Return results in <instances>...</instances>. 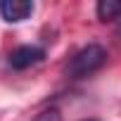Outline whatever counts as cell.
Returning <instances> with one entry per match:
<instances>
[{
  "instance_id": "obj_7",
  "label": "cell",
  "mask_w": 121,
  "mask_h": 121,
  "mask_svg": "<svg viewBox=\"0 0 121 121\" xmlns=\"http://www.w3.org/2000/svg\"><path fill=\"white\" fill-rule=\"evenodd\" d=\"M119 33H121V19H119Z\"/></svg>"
},
{
  "instance_id": "obj_2",
  "label": "cell",
  "mask_w": 121,
  "mask_h": 121,
  "mask_svg": "<svg viewBox=\"0 0 121 121\" xmlns=\"http://www.w3.org/2000/svg\"><path fill=\"white\" fill-rule=\"evenodd\" d=\"M45 59V50L40 45H19L10 52V67L17 69V71H24V69H31L36 64H40Z\"/></svg>"
},
{
  "instance_id": "obj_5",
  "label": "cell",
  "mask_w": 121,
  "mask_h": 121,
  "mask_svg": "<svg viewBox=\"0 0 121 121\" xmlns=\"http://www.w3.org/2000/svg\"><path fill=\"white\" fill-rule=\"evenodd\" d=\"M33 121H62V114H59V109L50 107V109H43Z\"/></svg>"
},
{
  "instance_id": "obj_4",
  "label": "cell",
  "mask_w": 121,
  "mask_h": 121,
  "mask_svg": "<svg viewBox=\"0 0 121 121\" xmlns=\"http://www.w3.org/2000/svg\"><path fill=\"white\" fill-rule=\"evenodd\" d=\"M95 14L100 22H119L121 19V3L116 0H102L95 5Z\"/></svg>"
},
{
  "instance_id": "obj_1",
  "label": "cell",
  "mask_w": 121,
  "mask_h": 121,
  "mask_svg": "<svg viewBox=\"0 0 121 121\" xmlns=\"http://www.w3.org/2000/svg\"><path fill=\"white\" fill-rule=\"evenodd\" d=\"M107 62V50L97 43H88L83 45L81 50H76L64 64V76L71 78V81H78V78H88L93 76L95 71H100Z\"/></svg>"
},
{
  "instance_id": "obj_6",
  "label": "cell",
  "mask_w": 121,
  "mask_h": 121,
  "mask_svg": "<svg viewBox=\"0 0 121 121\" xmlns=\"http://www.w3.org/2000/svg\"><path fill=\"white\" fill-rule=\"evenodd\" d=\"M83 121H100V119H83Z\"/></svg>"
},
{
  "instance_id": "obj_3",
  "label": "cell",
  "mask_w": 121,
  "mask_h": 121,
  "mask_svg": "<svg viewBox=\"0 0 121 121\" xmlns=\"http://www.w3.org/2000/svg\"><path fill=\"white\" fill-rule=\"evenodd\" d=\"M33 14V3L29 0H3L0 3V17L10 24H19Z\"/></svg>"
}]
</instances>
